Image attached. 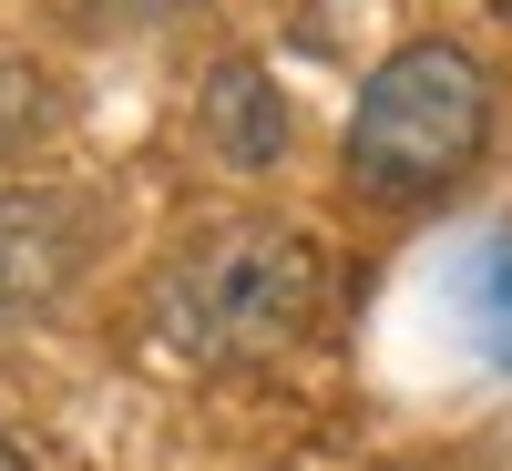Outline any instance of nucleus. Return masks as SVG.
Masks as SVG:
<instances>
[{"mask_svg":"<svg viewBox=\"0 0 512 471\" xmlns=\"http://www.w3.org/2000/svg\"><path fill=\"white\" fill-rule=\"evenodd\" d=\"M328 297H338V267L308 226L216 216L154 267L144 328L185 369H267V359H297L328 328Z\"/></svg>","mask_w":512,"mask_h":471,"instance_id":"f257e3e1","label":"nucleus"},{"mask_svg":"<svg viewBox=\"0 0 512 471\" xmlns=\"http://www.w3.org/2000/svg\"><path fill=\"white\" fill-rule=\"evenodd\" d=\"M492 62L461 41H410L390 52L338 134V175L369 205H441L451 185H472V164L492 154Z\"/></svg>","mask_w":512,"mask_h":471,"instance_id":"f03ea898","label":"nucleus"},{"mask_svg":"<svg viewBox=\"0 0 512 471\" xmlns=\"http://www.w3.org/2000/svg\"><path fill=\"white\" fill-rule=\"evenodd\" d=\"M93 267V216L62 185H11L0 195V328L52 318Z\"/></svg>","mask_w":512,"mask_h":471,"instance_id":"7ed1b4c3","label":"nucleus"},{"mask_svg":"<svg viewBox=\"0 0 512 471\" xmlns=\"http://www.w3.org/2000/svg\"><path fill=\"white\" fill-rule=\"evenodd\" d=\"M205 144H216V164H236V175H267L287 154V93H277L267 62H216L205 72Z\"/></svg>","mask_w":512,"mask_h":471,"instance_id":"20e7f679","label":"nucleus"},{"mask_svg":"<svg viewBox=\"0 0 512 471\" xmlns=\"http://www.w3.org/2000/svg\"><path fill=\"white\" fill-rule=\"evenodd\" d=\"M52 123H62V82L41 72L31 52H0V175L52 144Z\"/></svg>","mask_w":512,"mask_h":471,"instance_id":"39448f33","label":"nucleus"},{"mask_svg":"<svg viewBox=\"0 0 512 471\" xmlns=\"http://www.w3.org/2000/svg\"><path fill=\"white\" fill-rule=\"evenodd\" d=\"M472 318H482V349L512 369V236L482 246V267H472Z\"/></svg>","mask_w":512,"mask_h":471,"instance_id":"423d86ee","label":"nucleus"},{"mask_svg":"<svg viewBox=\"0 0 512 471\" xmlns=\"http://www.w3.org/2000/svg\"><path fill=\"white\" fill-rule=\"evenodd\" d=\"M62 11L93 31H164V21H195L205 0H62Z\"/></svg>","mask_w":512,"mask_h":471,"instance_id":"0eeeda50","label":"nucleus"},{"mask_svg":"<svg viewBox=\"0 0 512 471\" xmlns=\"http://www.w3.org/2000/svg\"><path fill=\"white\" fill-rule=\"evenodd\" d=\"M0 471H41V461H31V451H21L11 431H0Z\"/></svg>","mask_w":512,"mask_h":471,"instance_id":"6e6552de","label":"nucleus"},{"mask_svg":"<svg viewBox=\"0 0 512 471\" xmlns=\"http://www.w3.org/2000/svg\"><path fill=\"white\" fill-rule=\"evenodd\" d=\"M482 11H492V21H512V0H482Z\"/></svg>","mask_w":512,"mask_h":471,"instance_id":"1a4fd4ad","label":"nucleus"}]
</instances>
